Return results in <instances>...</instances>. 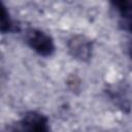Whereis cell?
I'll return each mask as SVG.
<instances>
[{
    "mask_svg": "<svg viewBox=\"0 0 132 132\" xmlns=\"http://www.w3.org/2000/svg\"><path fill=\"white\" fill-rule=\"evenodd\" d=\"M125 90H126L125 88L123 89V87H119V88H116L109 91V95L111 99L123 110H126V108L128 109L130 108V101L128 99V94L124 92Z\"/></svg>",
    "mask_w": 132,
    "mask_h": 132,
    "instance_id": "5b68a950",
    "label": "cell"
},
{
    "mask_svg": "<svg viewBox=\"0 0 132 132\" xmlns=\"http://www.w3.org/2000/svg\"><path fill=\"white\" fill-rule=\"evenodd\" d=\"M24 40L32 51L41 57H51L56 51L53 37L37 28H27L24 33Z\"/></svg>",
    "mask_w": 132,
    "mask_h": 132,
    "instance_id": "6da1fadb",
    "label": "cell"
},
{
    "mask_svg": "<svg viewBox=\"0 0 132 132\" xmlns=\"http://www.w3.org/2000/svg\"><path fill=\"white\" fill-rule=\"evenodd\" d=\"M19 125L23 132H50L48 118L36 110L27 111Z\"/></svg>",
    "mask_w": 132,
    "mask_h": 132,
    "instance_id": "3957f363",
    "label": "cell"
},
{
    "mask_svg": "<svg viewBox=\"0 0 132 132\" xmlns=\"http://www.w3.org/2000/svg\"><path fill=\"white\" fill-rule=\"evenodd\" d=\"M67 48L73 59L79 62H89L93 54V41L86 35L75 34L68 39Z\"/></svg>",
    "mask_w": 132,
    "mask_h": 132,
    "instance_id": "7a4b0ae2",
    "label": "cell"
},
{
    "mask_svg": "<svg viewBox=\"0 0 132 132\" xmlns=\"http://www.w3.org/2000/svg\"><path fill=\"white\" fill-rule=\"evenodd\" d=\"M127 52H128V56H129V58L132 60V40H130V42L128 43Z\"/></svg>",
    "mask_w": 132,
    "mask_h": 132,
    "instance_id": "ba28073f",
    "label": "cell"
},
{
    "mask_svg": "<svg viewBox=\"0 0 132 132\" xmlns=\"http://www.w3.org/2000/svg\"><path fill=\"white\" fill-rule=\"evenodd\" d=\"M3 132H23L20 125L16 124V125H13V126H9L6 128V130H4Z\"/></svg>",
    "mask_w": 132,
    "mask_h": 132,
    "instance_id": "52a82bcc",
    "label": "cell"
},
{
    "mask_svg": "<svg viewBox=\"0 0 132 132\" xmlns=\"http://www.w3.org/2000/svg\"><path fill=\"white\" fill-rule=\"evenodd\" d=\"M110 5L119 15V27L123 31L132 33V0L112 1Z\"/></svg>",
    "mask_w": 132,
    "mask_h": 132,
    "instance_id": "277c9868",
    "label": "cell"
},
{
    "mask_svg": "<svg viewBox=\"0 0 132 132\" xmlns=\"http://www.w3.org/2000/svg\"><path fill=\"white\" fill-rule=\"evenodd\" d=\"M16 26L14 25L9 11L7 10L6 6L1 3V25H0V31L2 34H6L12 31H15Z\"/></svg>",
    "mask_w": 132,
    "mask_h": 132,
    "instance_id": "8992f818",
    "label": "cell"
}]
</instances>
